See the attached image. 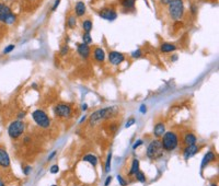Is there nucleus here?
Here are the masks:
<instances>
[{
    "label": "nucleus",
    "mask_w": 219,
    "mask_h": 186,
    "mask_svg": "<svg viewBox=\"0 0 219 186\" xmlns=\"http://www.w3.org/2000/svg\"><path fill=\"white\" fill-rule=\"evenodd\" d=\"M10 159L7 151L3 149H0V167H9Z\"/></svg>",
    "instance_id": "12"
},
{
    "label": "nucleus",
    "mask_w": 219,
    "mask_h": 186,
    "mask_svg": "<svg viewBox=\"0 0 219 186\" xmlns=\"http://www.w3.org/2000/svg\"><path fill=\"white\" fill-rule=\"evenodd\" d=\"M116 112H117V107H114V106L98 110V111H95L94 113H92L91 116H90V124L94 125V124L99 123V122L103 121V119L108 118L110 116L114 115Z\"/></svg>",
    "instance_id": "1"
},
{
    "label": "nucleus",
    "mask_w": 219,
    "mask_h": 186,
    "mask_svg": "<svg viewBox=\"0 0 219 186\" xmlns=\"http://www.w3.org/2000/svg\"><path fill=\"white\" fill-rule=\"evenodd\" d=\"M0 186H6L5 183H3V181H2L1 179H0Z\"/></svg>",
    "instance_id": "44"
},
{
    "label": "nucleus",
    "mask_w": 219,
    "mask_h": 186,
    "mask_svg": "<svg viewBox=\"0 0 219 186\" xmlns=\"http://www.w3.org/2000/svg\"><path fill=\"white\" fill-rule=\"evenodd\" d=\"M176 49V46H174L173 44H169V43H163L161 46H160V51L162 53L166 54V53H171V52H174Z\"/></svg>",
    "instance_id": "18"
},
{
    "label": "nucleus",
    "mask_w": 219,
    "mask_h": 186,
    "mask_svg": "<svg viewBox=\"0 0 219 186\" xmlns=\"http://www.w3.org/2000/svg\"><path fill=\"white\" fill-rule=\"evenodd\" d=\"M191 10H192V13L193 14H195L197 12V9H196V6L195 5H192L191 6Z\"/></svg>",
    "instance_id": "37"
},
{
    "label": "nucleus",
    "mask_w": 219,
    "mask_h": 186,
    "mask_svg": "<svg viewBox=\"0 0 219 186\" xmlns=\"http://www.w3.org/2000/svg\"><path fill=\"white\" fill-rule=\"evenodd\" d=\"M55 155H56V151H54V152L52 153V155H49V157H48V160H52V159H53V158L55 157Z\"/></svg>",
    "instance_id": "41"
},
{
    "label": "nucleus",
    "mask_w": 219,
    "mask_h": 186,
    "mask_svg": "<svg viewBox=\"0 0 219 186\" xmlns=\"http://www.w3.org/2000/svg\"><path fill=\"white\" fill-rule=\"evenodd\" d=\"M30 171H31V167H25V170H24V174H25V175H29Z\"/></svg>",
    "instance_id": "39"
},
{
    "label": "nucleus",
    "mask_w": 219,
    "mask_h": 186,
    "mask_svg": "<svg viewBox=\"0 0 219 186\" xmlns=\"http://www.w3.org/2000/svg\"><path fill=\"white\" fill-rule=\"evenodd\" d=\"M138 171H139V161H138L137 159H135L132 163V167H130L129 175H135Z\"/></svg>",
    "instance_id": "20"
},
{
    "label": "nucleus",
    "mask_w": 219,
    "mask_h": 186,
    "mask_svg": "<svg viewBox=\"0 0 219 186\" xmlns=\"http://www.w3.org/2000/svg\"><path fill=\"white\" fill-rule=\"evenodd\" d=\"M59 2H60V0H56L55 3H54V6H53V8H52V11H55V10L57 9V7H58V5H59Z\"/></svg>",
    "instance_id": "36"
},
{
    "label": "nucleus",
    "mask_w": 219,
    "mask_h": 186,
    "mask_svg": "<svg viewBox=\"0 0 219 186\" xmlns=\"http://www.w3.org/2000/svg\"><path fill=\"white\" fill-rule=\"evenodd\" d=\"M136 0H120V5L123 6L125 9H133L135 6Z\"/></svg>",
    "instance_id": "21"
},
{
    "label": "nucleus",
    "mask_w": 219,
    "mask_h": 186,
    "mask_svg": "<svg viewBox=\"0 0 219 186\" xmlns=\"http://www.w3.org/2000/svg\"><path fill=\"white\" fill-rule=\"evenodd\" d=\"M82 29L87 33H90V31L92 30V22L90 20H86V21L82 22Z\"/></svg>",
    "instance_id": "23"
},
{
    "label": "nucleus",
    "mask_w": 219,
    "mask_h": 186,
    "mask_svg": "<svg viewBox=\"0 0 219 186\" xmlns=\"http://www.w3.org/2000/svg\"><path fill=\"white\" fill-rule=\"evenodd\" d=\"M163 155L162 143L159 140H154L149 143L147 148V157L151 160H157Z\"/></svg>",
    "instance_id": "4"
},
{
    "label": "nucleus",
    "mask_w": 219,
    "mask_h": 186,
    "mask_svg": "<svg viewBox=\"0 0 219 186\" xmlns=\"http://www.w3.org/2000/svg\"><path fill=\"white\" fill-rule=\"evenodd\" d=\"M24 130H25V124L22 121H15L12 122L8 127V135L12 139H17L24 133Z\"/></svg>",
    "instance_id": "5"
},
{
    "label": "nucleus",
    "mask_w": 219,
    "mask_h": 186,
    "mask_svg": "<svg viewBox=\"0 0 219 186\" xmlns=\"http://www.w3.org/2000/svg\"><path fill=\"white\" fill-rule=\"evenodd\" d=\"M54 113L58 117H64V118H68L71 114V107L68 104H58L54 107Z\"/></svg>",
    "instance_id": "8"
},
{
    "label": "nucleus",
    "mask_w": 219,
    "mask_h": 186,
    "mask_svg": "<svg viewBox=\"0 0 219 186\" xmlns=\"http://www.w3.org/2000/svg\"><path fill=\"white\" fill-rule=\"evenodd\" d=\"M24 116H25V113H24V112H23V113H20V114H19V118H21V117L23 118Z\"/></svg>",
    "instance_id": "42"
},
{
    "label": "nucleus",
    "mask_w": 219,
    "mask_h": 186,
    "mask_svg": "<svg viewBox=\"0 0 219 186\" xmlns=\"http://www.w3.org/2000/svg\"><path fill=\"white\" fill-rule=\"evenodd\" d=\"M77 52L82 58H88L90 55V47L89 45L84 43H81L77 46Z\"/></svg>",
    "instance_id": "11"
},
{
    "label": "nucleus",
    "mask_w": 219,
    "mask_h": 186,
    "mask_svg": "<svg viewBox=\"0 0 219 186\" xmlns=\"http://www.w3.org/2000/svg\"><path fill=\"white\" fill-rule=\"evenodd\" d=\"M99 15L104 20L107 21H114L117 18V13L113 8H103L102 10H100Z\"/></svg>",
    "instance_id": "9"
},
{
    "label": "nucleus",
    "mask_w": 219,
    "mask_h": 186,
    "mask_svg": "<svg viewBox=\"0 0 219 186\" xmlns=\"http://www.w3.org/2000/svg\"><path fill=\"white\" fill-rule=\"evenodd\" d=\"M170 1H171V0H161V3H163V5H166V6H168L169 3H170Z\"/></svg>",
    "instance_id": "40"
},
{
    "label": "nucleus",
    "mask_w": 219,
    "mask_h": 186,
    "mask_svg": "<svg viewBox=\"0 0 219 186\" xmlns=\"http://www.w3.org/2000/svg\"><path fill=\"white\" fill-rule=\"evenodd\" d=\"M15 15L12 13L11 9L5 3L0 2V22L6 24H13L15 22Z\"/></svg>",
    "instance_id": "6"
},
{
    "label": "nucleus",
    "mask_w": 219,
    "mask_h": 186,
    "mask_svg": "<svg viewBox=\"0 0 219 186\" xmlns=\"http://www.w3.org/2000/svg\"><path fill=\"white\" fill-rule=\"evenodd\" d=\"M210 186H217V185H216V184H212Z\"/></svg>",
    "instance_id": "45"
},
{
    "label": "nucleus",
    "mask_w": 219,
    "mask_h": 186,
    "mask_svg": "<svg viewBox=\"0 0 219 186\" xmlns=\"http://www.w3.org/2000/svg\"><path fill=\"white\" fill-rule=\"evenodd\" d=\"M162 148L166 151H173L178 148L179 146V138L178 135L173 131H168L164 133V135L162 136Z\"/></svg>",
    "instance_id": "2"
},
{
    "label": "nucleus",
    "mask_w": 219,
    "mask_h": 186,
    "mask_svg": "<svg viewBox=\"0 0 219 186\" xmlns=\"http://www.w3.org/2000/svg\"><path fill=\"white\" fill-rule=\"evenodd\" d=\"M32 117H33L34 122H35L40 127H43V128H47L49 124H51V121L48 118V116L46 115V113L42 110H36L32 113Z\"/></svg>",
    "instance_id": "7"
},
{
    "label": "nucleus",
    "mask_w": 219,
    "mask_h": 186,
    "mask_svg": "<svg viewBox=\"0 0 219 186\" xmlns=\"http://www.w3.org/2000/svg\"><path fill=\"white\" fill-rule=\"evenodd\" d=\"M52 186H57V185H52Z\"/></svg>",
    "instance_id": "46"
},
{
    "label": "nucleus",
    "mask_w": 219,
    "mask_h": 186,
    "mask_svg": "<svg viewBox=\"0 0 219 186\" xmlns=\"http://www.w3.org/2000/svg\"><path fill=\"white\" fill-rule=\"evenodd\" d=\"M58 170H59V167H58V165H57V164L53 165V167H51V173L56 174V173H57V172H58Z\"/></svg>",
    "instance_id": "33"
},
{
    "label": "nucleus",
    "mask_w": 219,
    "mask_h": 186,
    "mask_svg": "<svg viewBox=\"0 0 219 186\" xmlns=\"http://www.w3.org/2000/svg\"><path fill=\"white\" fill-rule=\"evenodd\" d=\"M215 159V153L212 152V151H209V152L206 153V155L204 157V159H203L202 161V165H200V167H202V170L204 169V167L206 164H208V162L213 161V160Z\"/></svg>",
    "instance_id": "19"
},
{
    "label": "nucleus",
    "mask_w": 219,
    "mask_h": 186,
    "mask_svg": "<svg viewBox=\"0 0 219 186\" xmlns=\"http://www.w3.org/2000/svg\"><path fill=\"white\" fill-rule=\"evenodd\" d=\"M164 131H166V127H164V124L159 123L154 126V134L156 137H161V136L164 135Z\"/></svg>",
    "instance_id": "16"
},
{
    "label": "nucleus",
    "mask_w": 219,
    "mask_h": 186,
    "mask_svg": "<svg viewBox=\"0 0 219 186\" xmlns=\"http://www.w3.org/2000/svg\"><path fill=\"white\" fill-rule=\"evenodd\" d=\"M111 160H112V153L110 152L107 155V160H106V163H105V172L108 173L110 170H111Z\"/></svg>",
    "instance_id": "26"
},
{
    "label": "nucleus",
    "mask_w": 219,
    "mask_h": 186,
    "mask_svg": "<svg viewBox=\"0 0 219 186\" xmlns=\"http://www.w3.org/2000/svg\"><path fill=\"white\" fill-rule=\"evenodd\" d=\"M135 122H136V121H135V118H130L129 121H128L127 123H126L125 127H126V128H129L130 126H132V125H134V124H135Z\"/></svg>",
    "instance_id": "31"
},
{
    "label": "nucleus",
    "mask_w": 219,
    "mask_h": 186,
    "mask_svg": "<svg viewBox=\"0 0 219 186\" xmlns=\"http://www.w3.org/2000/svg\"><path fill=\"white\" fill-rule=\"evenodd\" d=\"M140 145H142V140H137L134 143V146H133V149H136V148H138Z\"/></svg>",
    "instance_id": "35"
},
{
    "label": "nucleus",
    "mask_w": 219,
    "mask_h": 186,
    "mask_svg": "<svg viewBox=\"0 0 219 186\" xmlns=\"http://www.w3.org/2000/svg\"><path fill=\"white\" fill-rule=\"evenodd\" d=\"M198 151V147L194 143V145H191V146H186V149L184 150V158L186 160L188 158L193 157L194 155H196V152Z\"/></svg>",
    "instance_id": "13"
},
{
    "label": "nucleus",
    "mask_w": 219,
    "mask_h": 186,
    "mask_svg": "<svg viewBox=\"0 0 219 186\" xmlns=\"http://www.w3.org/2000/svg\"><path fill=\"white\" fill-rule=\"evenodd\" d=\"M111 181H112V176H108L107 179H106V181H105V183H104V185H105V186H108V184L111 183Z\"/></svg>",
    "instance_id": "38"
},
{
    "label": "nucleus",
    "mask_w": 219,
    "mask_h": 186,
    "mask_svg": "<svg viewBox=\"0 0 219 186\" xmlns=\"http://www.w3.org/2000/svg\"><path fill=\"white\" fill-rule=\"evenodd\" d=\"M15 45H9V46H7L5 49H3V54H9V53H11L13 49H15Z\"/></svg>",
    "instance_id": "29"
},
{
    "label": "nucleus",
    "mask_w": 219,
    "mask_h": 186,
    "mask_svg": "<svg viewBox=\"0 0 219 186\" xmlns=\"http://www.w3.org/2000/svg\"><path fill=\"white\" fill-rule=\"evenodd\" d=\"M83 161L90 162V163H91L92 165H94V167L98 164V159H96V157L94 155H87L86 157H83Z\"/></svg>",
    "instance_id": "22"
},
{
    "label": "nucleus",
    "mask_w": 219,
    "mask_h": 186,
    "mask_svg": "<svg viewBox=\"0 0 219 186\" xmlns=\"http://www.w3.org/2000/svg\"><path fill=\"white\" fill-rule=\"evenodd\" d=\"M75 10H76L77 17H82V15H84V13H86V5H84L83 1H78V2L76 3Z\"/></svg>",
    "instance_id": "14"
},
{
    "label": "nucleus",
    "mask_w": 219,
    "mask_h": 186,
    "mask_svg": "<svg viewBox=\"0 0 219 186\" xmlns=\"http://www.w3.org/2000/svg\"><path fill=\"white\" fill-rule=\"evenodd\" d=\"M82 43H84V44H87V45H89V44H91L92 43V37H91V35H90V33H86L82 35Z\"/></svg>",
    "instance_id": "24"
},
{
    "label": "nucleus",
    "mask_w": 219,
    "mask_h": 186,
    "mask_svg": "<svg viewBox=\"0 0 219 186\" xmlns=\"http://www.w3.org/2000/svg\"><path fill=\"white\" fill-rule=\"evenodd\" d=\"M93 56H94V59L98 60V61H100V63L104 61V59H105V54H104V51L102 48H100V47H96V48L94 49Z\"/></svg>",
    "instance_id": "15"
},
{
    "label": "nucleus",
    "mask_w": 219,
    "mask_h": 186,
    "mask_svg": "<svg viewBox=\"0 0 219 186\" xmlns=\"http://www.w3.org/2000/svg\"><path fill=\"white\" fill-rule=\"evenodd\" d=\"M135 175H136V177H137V180L140 182V183H145V182H146V177H145V174L142 173V172L138 171Z\"/></svg>",
    "instance_id": "27"
},
{
    "label": "nucleus",
    "mask_w": 219,
    "mask_h": 186,
    "mask_svg": "<svg viewBox=\"0 0 219 186\" xmlns=\"http://www.w3.org/2000/svg\"><path fill=\"white\" fill-rule=\"evenodd\" d=\"M169 14L173 20H180L184 14L183 0H171L168 5Z\"/></svg>",
    "instance_id": "3"
},
{
    "label": "nucleus",
    "mask_w": 219,
    "mask_h": 186,
    "mask_svg": "<svg viewBox=\"0 0 219 186\" xmlns=\"http://www.w3.org/2000/svg\"><path fill=\"white\" fill-rule=\"evenodd\" d=\"M140 56H141V51H140V49H136L135 52H133L132 53L133 58H139Z\"/></svg>",
    "instance_id": "30"
},
{
    "label": "nucleus",
    "mask_w": 219,
    "mask_h": 186,
    "mask_svg": "<svg viewBox=\"0 0 219 186\" xmlns=\"http://www.w3.org/2000/svg\"><path fill=\"white\" fill-rule=\"evenodd\" d=\"M108 60L112 65H120L125 60V56L123 55L122 53H118V52H110L108 54Z\"/></svg>",
    "instance_id": "10"
},
{
    "label": "nucleus",
    "mask_w": 219,
    "mask_h": 186,
    "mask_svg": "<svg viewBox=\"0 0 219 186\" xmlns=\"http://www.w3.org/2000/svg\"><path fill=\"white\" fill-rule=\"evenodd\" d=\"M140 113H142V114H145L146 113V112H147V107H146V105H145V104H141V105H140Z\"/></svg>",
    "instance_id": "34"
},
{
    "label": "nucleus",
    "mask_w": 219,
    "mask_h": 186,
    "mask_svg": "<svg viewBox=\"0 0 219 186\" xmlns=\"http://www.w3.org/2000/svg\"><path fill=\"white\" fill-rule=\"evenodd\" d=\"M76 24H77V20H76L75 15H71V17L68 18V21H67V25L70 27V29H72V27H75Z\"/></svg>",
    "instance_id": "25"
},
{
    "label": "nucleus",
    "mask_w": 219,
    "mask_h": 186,
    "mask_svg": "<svg viewBox=\"0 0 219 186\" xmlns=\"http://www.w3.org/2000/svg\"><path fill=\"white\" fill-rule=\"evenodd\" d=\"M68 53H69V47H68L67 45L63 46V47H61V48H60V55H61V56H65V55H67Z\"/></svg>",
    "instance_id": "28"
},
{
    "label": "nucleus",
    "mask_w": 219,
    "mask_h": 186,
    "mask_svg": "<svg viewBox=\"0 0 219 186\" xmlns=\"http://www.w3.org/2000/svg\"><path fill=\"white\" fill-rule=\"evenodd\" d=\"M183 139H184V143H185V146H191V145L196 143V136L192 133L186 134V135L184 136Z\"/></svg>",
    "instance_id": "17"
},
{
    "label": "nucleus",
    "mask_w": 219,
    "mask_h": 186,
    "mask_svg": "<svg viewBox=\"0 0 219 186\" xmlns=\"http://www.w3.org/2000/svg\"><path fill=\"white\" fill-rule=\"evenodd\" d=\"M87 109H88V105H87V104H83V105H82V110H83V111H86Z\"/></svg>",
    "instance_id": "43"
},
{
    "label": "nucleus",
    "mask_w": 219,
    "mask_h": 186,
    "mask_svg": "<svg viewBox=\"0 0 219 186\" xmlns=\"http://www.w3.org/2000/svg\"><path fill=\"white\" fill-rule=\"evenodd\" d=\"M117 180H118V182H120V184L122 186H126V185H127V183L125 182V180H124L123 177L120 176V175H118V176H117Z\"/></svg>",
    "instance_id": "32"
}]
</instances>
